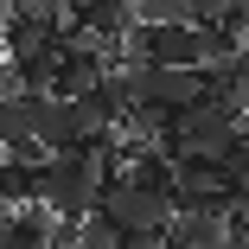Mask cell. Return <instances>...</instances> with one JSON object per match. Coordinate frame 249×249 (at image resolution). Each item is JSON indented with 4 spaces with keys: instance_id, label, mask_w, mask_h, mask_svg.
<instances>
[{
    "instance_id": "3",
    "label": "cell",
    "mask_w": 249,
    "mask_h": 249,
    "mask_svg": "<svg viewBox=\"0 0 249 249\" xmlns=\"http://www.w3.org/2000/svg\"><path fill=\"white\" fill-rule=\"evenodd\" d=\"M96 211H103L122 236H166L173 230V198L166 192H147L134 179H109L103 198H96Z\"/></svg>"
},
{
    "instance_id": "2",
    "label": "cell",
    "mask_w": 249,
    "mask_h": 249,
    "mask_svg": "<svg viewBox=\"0 0 249 249\" xmlns=\"http://www.w3.org/2000/svg\"><path fill=\"white\" fill-rule=\"evenodd\" d=\"M236 134H243L236 115H224V109H211V103H198V109H185V115L166 122L160 147H166V160H179V166H224V154H230Z\"/></svg>"
},
{
    "instance_id": "6",
    "label": "cell",
    "mask_w": 249,
    "mask_h": 249,
    "mask_svg": "<svg viewBox=\"0 0 249 249\" xmlns=\"http://www.w3.org/2000/svg\"><path fill=\"white\" fill-rule=\"evenodd\" d=\"M243 128H249V122H243Z\"/></svg>"
},
{
    "instance_id": "4",
    "label": "cell",
    "mask_w": 249,
    "mask_h": 249,
    "mask_svg": "<svg viewBox=\"0 0 249 249\" xmlns=\"http://www.w3.org/2000/svg\"><path fill=\"white\" fill-rule=\"evenodd\" d=\"M32 115H38V96H7L0 103V154L32 147Z\"/></svg>"
},
{
    "instance_id": "5",
    "label": "cell",
    "mask_w": 249,
    "mask_h": 249,
    "mask_svg": "<svg viewBox=\"0 0 249 249\" xmlns=\"http://www.w3.org/2000/svg\"><path fill=\"white\" fill-rule=\"evenodd\" d=\"M224 179H230L236 192H249V128L230 141V154H224Z\"/></svg>"
},
{
    "instance_id": "1",
    "label": "cell",
    "mask_w": 249,
    "mask_h": 249,
    "mask_svg": "<svg viewBox=\"0 0 249 249\" xmlns=\"http://www.w3.org/2000/svg\"><path fill=\"white\" fill-rule=\"evenodd\" d=\"M115 179L109 147H71V154H52L38 166V211L52 224H83L96 211L103 185Z\"/></svg>"
}]
</instances>
